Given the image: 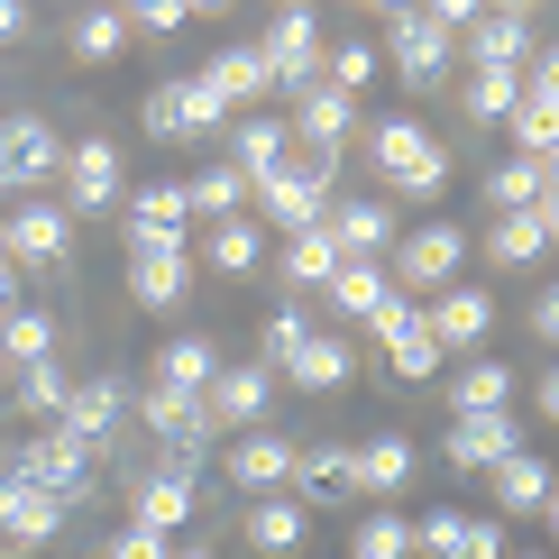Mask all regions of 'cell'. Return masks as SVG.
I'll return each instance as SVG.
<instances>
[{"instance_id": "14", "label": "cell", "mask_w": 559, "mask_h": 559, "mask_svg": "<svg viewBox=\"0 0 559 559\" xmlns=\"http://www.w3.org/2000/svg\"><path fill=\"white\" fill-rule=\"evenodd\" d=\"M294 377V394H340L348 377H358V348H348V331H302L294 348H285V367H275V385Z\"/></svg>"}, {"instance_id": "1", "label": "cell", "mask_w": 559, "mask_h": 559, "mask_svg": "<svg viewBox=\"0 0 559 559\" xmlns=\"http://www.w3.org/2000/svg\"><path fill=\"white\" fill-rule=\"evenodd\" d=\"M459 266H468V229H459V221L394 229V248H385V285L404 302H431L440 285H459Z\"/></svg>"}, {"instance_id": "26", "label": "cell", "mask_w": 559, "mask_h": 559, "mask_svg": "<svg viewBox=\"0 0 559 559\" xmlns=\"http://www.w3.org/2000/svg\"><path fill=\"white\" fill-rule=\"evenodd\" d=\"M294 504H302V514H312V504H348V496H358V468H348V450H340V440H331V450H294Z\"/></svg>"}, {"instance_id": "47", "label": "cell", "mask_w": 559, "mask_h": 559, "mask_svg": "<svg viewBox=\"0 0 559 559\" xmlns=\"http://www.w3.org/2000/svg\"><path fill=\"white\" fill-rule=\"evenodd\" d=\"M450 559H504V523L496 514H468V532H459Z\"/></svg>"}, {"instance_id": "13", "label": "cell", "mask_w": 559, "mask_h": 559, "mask_svg": "<svg viewBox=\"0 0 559 559\" xmlns=\"http://www.w3.org/2000/svg\"><path fill=\"white\" fill-rule=\"evenodd\" d=\"M550 229H559V202H532V212H496L486 221V239L468 248V258H486V266H542L550 258Z\"/></svg>"}, {"instance_id": "16", "label": "cell", "mask_w": 559, "mask_h": 559, "mask_svg": "<svg viewBox=\"0 0 559 559\" xmlns=\"http://www.w3.org/2000/svg\"><path fill=\"white\" fill-rule=\"evenodd\" d=\"M10 468L28 477V486H46L56 504H83V486H92V450H83L74 431H46V440H28V450L10 459Z\"/></svg>"}, {"instance_id": "35", "label": "cell", "mask_w": 559, "mask_h": 559, "mask_svg": "<svg viewBox=\"0 0 559 559\" xmlns=\"http://www.w3.org/2000/svg\"><path fill=\"white\" fill-rule=\"evenodd\" d=\"M37 358H56V321H46L37 302H10V312H0V377H19V367H37Z\"/></svg>"}, {"instance_id": "34", "label": "cell", "mask_w": 559, "mask_h": 559, "mask_svg": "<svg viewBox=\"0 0 559 559\" xmlns=\"http://www.w3.org/2000/svg\"><path fill=\"white\" fill-rule=\"evenodd\" d=\"M275 266H285V285H294V294H321V285H331V275H340L348 258L331 248V229L312 221V229H285V258H275Z\"/></svg>"}, {"instance_id": "21", "label": "cell", "mask_w": 559, "mask_h": 559, "mask_svg": "<svg viewBox=\"0 0 559 559\" xmlns=\"http://www.w3.org/2000/svg\"><path fill=\"white\" fill-rule=\"evenodd\" d=\"M64 193H74V212H110L120 202V183H129V166H120V147L110 138H83V147H64Z\"/></svg>"}, {"instance_id": "58", "label": "cell", "mask_w": 559, "mask_h": 559, "mask_svg": "<svg viewBox=\"0 0 559 559\" xmlns=\"http://www.w3.org/2000/svg\"><path fill=\"white\" fill-rule=\"evenodd\" d=\"M275 10H285V0H275Z\"/></svg>"}, {"instance_id": "4", "label": "cell", "mask_w": 559, "mask_h": 559, "mask_svg": "<svg viewBox=\"0 0 559 559\" xmlns=\"http://www.w3.org/2000/svg\"><path fill=\"white\" fill-rule=\"evenodd\" d=\"M138 120H147L156 147H183V138H221L229 120H239V110H229L202 74H175V83H156L147 102H138Z\"/></svg>"}, {"instance_id": "12", "label": "cell", "mask_w": 559, "mask_h": 559, "mask_svg": "<svg viewBox=\"0 0 559 559\" xmlns=\"http://www.w3.org/2000/svg\"><path fill=\"white\" fill-rule=\"evenodd\" d=\"M64 523H74V504H56L46 486H28L19 468H0V542L10 550H46Z\"/></svg>"}, {"instance_id": "43", "label": "cell", "mask_w": 559, "mask_h": 559, "mask_svg": "<svg viewBox=\"0 0 559 559\" xmlns=\"http://www.w3.org/2000/svg\"><path fill=\"white\" fill-rule=\"evenodd\" d=\"M64 394H74V377H64L56 358L19 367V413H64Z\"/></svg>"}, {"instance_id": "36", "label": "cell", "mask_w": 559, "mask_h": 559, "mask_svg": "<svg viewBox=\"0 0 559 559\" xmlns=\"http://www.w3.org/2000/svg\"><path fill=\"white\" fill-rule=\"evenodd\" d=\"M321 294H331V312H340V321H377L385 302H394V285H385V266H377V258H348Z\"/></svg>"}, {"instance_id": "42", "label": "cell", "mask_w": 559, "mask_h": 559, "mask_svg": "<svg viewBox=\"0 0 559 559\" xmlns=\"http://www.w3.org/2000/svg\"><path fill=\"white\" fill-rule=\"evenodd\" d=\"M120 46H129V19H120V10H83V19H74V56H83V64H110Z\"/></svg>"}, {"instance_id": "3", "label": "cell", "mask_w": 559, "mask_h": 559, "mask_svg": "<svg viewBox=\"0 0 559 559\" xmlns=\"http://www.w3.org/2000/svg\"><path fill=\"white\" fill-rule=\"evenodd\" d=\"M377 175H385L404 202H440V193H450V147H440V138L404 110V120L377 129Z\"/></svg>"}, {"instance_id": "49", "label": "cell", "mask_w": 559, "mask_h": 559, "mask_svg": "<svg viewBox=\"0 0 559 559\" xmlns=\"http://www.w3.org/2000/svg\"><path fill=\"white\" fill-rule=\"evenodd\" d=\"M175 542H166V532H138V523H120V542H110L102 559H166Z\"/></svg>"}, {"instance_id": "33", "label": "cell", "mask_w": 559, "mask_h": 559, "mask_svg": "<svg viewBox=\"0 0 559 559\" xmlns=\"http://www.w3.org/2000/svg\"><path fill=\"white\" fill-rule=\"evenodd\" d=\"M183 212H193L202 229H212V221H248V175L229 166V156L202 166V175H183Z\"/></svg>"}, {"instance_id": "19", "label": "cell", "mask_w": 559, "mask_h": 559, "mask_svg": "<svg viewBox=\"0 0 559 559\" xmlns=\"http://www.w3.org/2000/svg\"><path fill=\"white\" fill-rule=\"evenodd\" d=\"M367 331L385 340V367H394V377H404V385H423V377H440V348H431V331H423V302H404V294H394L385 312L367 321Z\"/></svg>"}, {"instance_id": "32", "label": "cell", "mask_w": 559, "mask_h": 559, "mask_svg": "<svg viewBox=\"0 0 559 559\" xmlns=\"http://www.w3.org/2000/svg\"><path fill=\"white\" fill-rule=\"evenodd\" d=\"M440 404H450V423H459V413H504V404H514V367L477 348V358L450 377V394H440Z\"/></svg>"}, {"instance_id": "48", "label": "cell", "mask_w": 559, "mask_h": 559, "mask_svg": "<svg viewBox=\"0 0 559 559\" xmlns=\"http://www.w3.org/2000/svg\"><path fill=\"white\" fill-rule=\"evenodd\" d=\"M120 19H129V28H156V37H166V28H183V0H120Z\"/></svg>"}, {"instance_id": "39", "label": "cell", "mask_w": 559, "mask_h": 559, "mask_svg": "<svg viewBox=\"0 0 559 559\" xmlns=\"http://www.w3.org/2000/svg\"><path fill=\"white\" fill-rule=\"evenodd\" d=\"M302 532H312V514H302L294 496H258V514H248V550L285 559V550H302Z\"/></svg>"}, {"instance_id": "22", "label": "cell", "mask_w": 559, "mask_h": 559, "mask_svg": "<svg viewBox=\"0 0 559 559\" xmlns=\"http://www.w3.org/2000/svg\"><path fill=\"white\" fill-rule=\"evenodd\" d=\"M221 477L239 486V496H285V477H294V440H285V431H239V450L221 459Z\"/></svg>"}, {"instance_id": "27", "label": "cell", "mask_w": 559, "mask_h": 559, "mask_svg": "<svg viewBox=\"0 0 559 559\" xmlns=\"http://www.w3.org/2000/svg\"><path fill=\"white\" fill-rule=\"evenodd\" d=\"M294 156V129H285V110H239V129H229V166H239L248 183H258L266 166H285Z\"/></svg>"}, {"instance_id": "40", "label": "cell", "mask_w": 559, "mask_h": 559, "mask_svg": "<svg viewBox=\"0 0 559 559\" xmlns=\"http://www.w3.org/2000/svg\"><path fill=\"white\" fill-rule=\"evenodd\" d=\"M193 258H202V266H221V275H258V258H266V229H258V221H212Z\"/></svg>"}, {"instance_id": "18", "label": "cell", "mask_w": 559, "mask_h": 559, "mask_svg": "<svg viewBox=\"0 0 559 559\" xmlns=\"http://www.w3.org/2000/svg\"><path fill=\"white\" fill-rule=\"evenodd\" d=\"M321 229H331V248L340 258H377L385 266V248H394V202H377V193H348V202H331V212H321Z\"/></svg>"}, {"instance_id": "59", "label": "cell", "mask_w": 559, "mask_h": 559, "mask_svg": "<svg viewBox=\"0 0 559 559\" xmlns=\"http://www.w3.org/2000/svg\"><path fill=\"white\" fill-rule=\"evenodd\" d=\"M358 10H367V0H358Z\"/></svg>"}, {"instance_id": "46", "label": "cell", "mask_w": 559, "mask_h": 559, "mask_svg": "<svg viewBox=\"0 0 559 559\" xmlns=\"http://www.w3.org/2000/svg\"><path fill=\"white\" fill-rule=\"evenodd\" d=\"M302 331H312V321H302V302H285V312H275V321H266V358H258V367H266V377H275V367H285V348H294Z\"/></svg>"}, {"instance_id": "52", "label": "cell", "mask_w": 559, "mask_h": 559, "mask_svg": "<svg viewBox=\"0 0 559 559\" xmlns=\"http://www.w3.org/2000/svg\"><path fill=\"white\" fill-rule=\"evenodd\" d=\"M10 302H19V266L0 258V312H10Z\"/></svg>"}, {"instance_id": "55", "label": "cell", "mask_w": 559, "mask_h": 559, "mask_svg": "<svg viewBox=\"0 0 559 559\" xmlns=\"http://www.w3.org/2000/svg\"><path fill=\"white\" fill-rule=\"evenodd\" d=\"M193 10H229V0H183V19H193Z\"/></svg>"}, {"instance_id": "45", "label": "cell", "mask_w": 559, "mask_h": 559, "mask_svg": "<svg viewBox=\"0 0 559 559\" xmlns=\"http://www.w3.org/2000/svg\"><path fill=\"white\" fill-rule=\"evenodd\" d=\"M348 559H413V523H404V514H367Z\"/></svg>"}, {"instance_id": "37", "label": "cell", "mask_w": 559, "mask_h": 559, "mask_svg": "<svg viewBox=\"0 0 559 559\" xmlns=\"http://www.w3.org/2000/svg\"><path fill=\"white\" fill-rule=\"evenodd\" d=\"M477 193L496 202V212H532V202H559L542 156H504V166H486V183H477Z\"/></svg>"}, {"instance_id": "30", "label": "cell", "mask_w": 559, "mask_h": 559, "mask_svg": "<svg viewBox=\"0 0 559 559\" xmlns=\"http://www.w3.org/2000/svg\"><path fill=\"white\" fill-rule=\"evenodd\" d=\"M129 239H183V248H193V212H183V175H175V183H138V193H129Z\"/></svg>"}, {"instance_id": "25", "label": "cell", "mask_w": 559, "mask_h": 559, "mask_svg": "<svg viewBox=\"0 0 559 559\" xmlns=\"http://www.w3.org/2000/svg\"><path fill=\"white\" fill-rule=\"evenodd\" d=\"M138 423H147L156 440H166L175 459H202V440H212V423H202V404L193 394H166V385H147V404H129Z\"/></svg>"}, {"instance_id": "9", "label": "cell", "mask_w": 559, "mask_h": 559, "mask_svg": "<svg viewBox=\"0 0 559 559\" xmlns=\"http://www.w3.org/2000/svg\"><path fill=\"white\" fill-rule=\"evenodd\" d=\"M266 413H275V377H266L258 358L221 367V377L202 385V423H212V431H266Z\"/></svg>"}, {"instance_id": "53", "label": "cell", "mask_w": 559, "mask_h": 559, "mask_svg": "<svg viewBox=\"0 0 559 559\" xmlns=\"http://www.w3.org/2000/svg\"><path fill=\"white\" fill-rule=\"evenodd\" d=\"M377 10H385V19H404V10H423V0H377Z\"/></svg>"}, {"instance_id": "7", "label": "cell", "mask_w": 559, "mask_h": 559, "mask_svg": "<svg viewBox=\"0 0 559 559\" xmlns=\"http://www.w3.org/2000/svg\"><path fill=\"white\" fill-rule=\"evenodd\" d=\"M56 166H64L56 120H37V110H10V120H0V183H10V193H28V183H56Z\"/></svg>"}, {"instance_id": "50", "label": "cell", "mask_w": 559, "mask_h": 559, "mask_svg": "<svg viewBox=\"0 0 559 559\" xmlns=\"http://www.w3.org/2000/svg\"><path fill=\"white\" fill-rule=\"evenodd\" d=\"M477 10H486V0H423V19H440V28H450V37H459V28H468V19H477Z\"/></svg>"}, {"instance_id": "41", "label": "cell", "mask_w": 559, "mask_h": 559, "mask_svg": "<svg viewBox=\"0 0 559 559\" xmlns=\"http://www.w3.org/2000/svg\"><path fill=\"white\" fill-rule=\"evenodd\" d=\"M377 46H367V37H340V46H321V83H340L348 92V102H367V83H377Z\"/></svg>"}, {"instance_id": "57", "label": "cell", "mask_w": 559, "mask_h": 559, "mask_svg": "<svg viewBox=\"0 0 559 559\" xmlns=\"http://www.w3.org/2000/svg\"><path fill=\"white\" fill-rule=\"evenodd\" d=\"M504 559H550V550H504Z\"/></svg>"}, {"instance_id": "24", "label": "cell", "mask_w": 559, "mask_h": 559, "mask_svg": "<svg viewBox=\"0 0 559 559\" xmlns=\"http://www.w3.org/2000/svg\"><path fill=\"white\" fill-rule=\"evenodd\" d=\"M459 37H468V64H477V74H523V64H532V28H523L514 10H477Z\"/></svg>"}, {"instance_id": "44", "label": "cell", "mask_w": 559, "mask_h": 559, "mask_svg": "<svg viewBox=\"0 0 559 559\" xmlns=\"http://www.w3.org/2000/svg\"><path fill=\"white\" fill-rule=\"evenodd\" d=\"M514 102H523V83H514V74H468V120L504 129V120H514Z\"/></svg>"}, {"instance_id": "20", "label": "cell", "mask_w": 559, "mask_h": 559, "mask_svg": "<svg viewBox=\"0 0 559 559\" xmlns=\"http://www.w3.org/2000/svg\"><path fill=\"white\" fill-rule=\"evenodd\" d=\"M514 450H523L514 404H504V413H459V423H450V440H440V459H450V468H468V477H486L496 459H514Z\"/></svg>"}, {"instance_id": "8", "label": "cell", "mask_w": 559, "mask_h": 559, "mask_svg": "<svg viewBox=\"0 0 559 559\" xmlns=\"http://www.w3.org/2000/svg\"><path fill=\"white\" fill-rule=\"evenodd\" d=\"M377 56H394V74H404L413 92H431L440 74H450L459 37L440 28V19H423V10H404V19H385V46H377Z\"/></svg>"}, {"instance_id": "29", "label": "cell", "mask_w": 559, "mask_h": 559, "mask_svg": "<svg viewBox=\"0 0 559 559\" xmlns=\"http://www.w3.org/2000/svg\"><path fill=\"white\" fill-rule=\"evenodd\" d=\"M486 486H496V514H550V459L542 450H514L486 468Z\"/></svg>"}, {"instance_id": "10", "label": "cell", "mask_w": 559, "mask_h": 559, "mask_svg": "<svg viewBox=\"0 0 559 559\" xmlns=\"http://www.w3.org/2000/svg\"><path fill=\"white\" fill-rule=\"evenodd\" d=\"M193 285V248L183 239H129V302L138 312H175Z\"/></svg>"}, {"instance_id": "38", "label": "cell", "mask_w": 559, "mask_h": 559, "mask_svg": "<svg viewBox=\"0 0 559 559\" xmlns=\"http://www.w3.org/2000/svg\"><path fill=\"white\" fill-rule=\"evenodd\" d=\"M212 377H221V348L202 340V331L166 340V358H156V385H166V394H193V404H202V385H212Z\"/></svg>"}, {"instance_id": "2", "label": "cell", "mask_w": 559, "mask_h": 559, "mask_svg": "<svg viewBox=\"0 0 559 559\" xmlns=\"http://www.w3.org/2000/svg\"><path fill=\"white\" fill-rule=\"evenodd\" d=\"M248 212H258V229H312L321 212H331V166H312V156H285V166H266L258 183H248Z\"/></svg>"}, {"instance_id": "11", "label": "cell", "mask_w": 559, "mask_h": 559, "mask_svg": "<svg viewBox=\"0 0 559 559\" xmlns=\"http://www.w3.org/2000/svg\"><path fill=\"white\" fill-rule=\"evenodd\" d=\"M193 504H202V477H193V459H166V468H147L138 477V496H129V523L138 532H175L193 523Z\"/></svg>"}, {"instance_id": "6", "label": "cell", "mask_w": 559, "mask_h": 559, "mask_svg": "<svg viewBox=\"0 0 559 559\" xmlns=\"http://www.w3.org/2000/svg\"><path fill=\"white\" fill-rule=\"evenodd\" d=\"M423 331H431L440 358H477L486 331H496V294H486V285H440L423 302Z\"/></svg>"}, {"instance_id": "51", "label": "cell", "mask_w": 559, "mask_h": 559, "mask_svg": "<svg viewBox=\"0 0 559 559\" xmlns=\"http://www.w3.org/2000/svg\"><path fill=\"white\" fill-rule=\"evenodd\" d=\"M19 28H28V0H0V46H10Z\"/></svg>"}, {"instance_id": "23", "label": "cell", "mask_w": 559, "mask_h": 559, "mask_svg": "<svg viewBox=\"0 0 559 559\" xmlns=\"http://www.w3.org/2000/svg\"><path fill=\"white\" fill-rule=\"evenodd\" d=\"M129 423V394H120V377H83L74 394H64V413H56V431H74L83 450H102L110 431Z\"/></svg>"}, {"instance_id": "31", "label": "cell", "mask_w": 559, "mask_h": 559, "mask_svg": "<svg viewBox=\"0 0 559 559\" xmlns=\"http://www.w3.org/2000/svg\"><path fill=\"white\" fill-rule=\"evenodd\" d=\"M348 468H358V496H404L413 486V440L404 431H377L348 450Z\"/></svg>"}, {"instance_id": "17", "label": "cell", "mask_w": 559, "mask_h": 559, "mask_svg": "<svg viewBox=\"0 0 559 559\" xmlns=\"http://www.w3.org/2000/svg\"><path fill=\"white\" fill-rule=\"evenodd\" d=\"M285 129L312 147V166H321L331 147H348V129H358V102H348L340 83H302V92H294V110H285Z\"/></svg>"}, {"instance_id": "15", "label": "cell", "mask_w": 559, "mask_h": 559, "mask_svg": "<svg viewBox=\"0 0 559 559\" xmlns=\"http://www.w3.org/2000/svg\"><path fill=\"white\" fill-rule=\"evenodd\" d=\"M64 248H74L64 202H19V212L0 221V258L10 266H64Z\"/></svg>"}, {"instance_id": "56", "label": "cell", "mask_w": 559, "mask_h": 559, "mask_svg": "<svg viewBox=\"0 0 559 559\" xmlns=\"http://www.w3.org/2000/svg\"><path fill=\"white\" fill-rule=\"evenodd\" d=\"M486 10H514V19H523V0H486Z\"/></svg>"}, {"instance_id": "28", "label": "cell", "mask_w": 559, "mask_h": 559, "mask_svg": "<svg viewBox=\"0 0 559 559\" xmlns=\"http://www.w3.org/2000/svg\"><path fill=\"white\" fill-rule=\"evenodd\" d=\"M202 83H212L229 110H258V102H275V74H266V56H258V46H221V56L202 64Z\"/></svg>"}, {"instance_id": "54", "label": "cell", "mask_w": 559, "mask_h": 559, "mask_svg": "<svg viewBox=\"0 0 559 559\" xmlns=\"http://www.w3.org/2000/svg\"><path fill=\"white\" fill-rule=\"evenodd\" d=\"M166 559H212V550H202V542H183V550H166Z\"/></svg>"}, {"instance_id": "5", "label": "cell", "mask_w": 559, "mask_h": 559, "mask_svg": "<svg viewBox=\"0 0 559 559\" xmlns=\"http://www.w3.org/2000/svg\"><path fill=\"white\" fill-rule=\"evenodd\" d=\"M248 46L266 56L275 92H302V83H321V46H331V37H321V19L302 10V0H285V10H275V19H266V28L248 37Z\"/></svg>"}]
</instances>
